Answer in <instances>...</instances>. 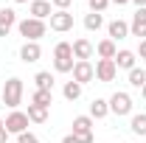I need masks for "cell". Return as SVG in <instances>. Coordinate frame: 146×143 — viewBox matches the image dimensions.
<instances>
[{"label":"cell","mask_w":146,"mask_h":143,"mask_svg":"<svg viewBox=\"0 0 146 143\" xmlns=\"http://www.w3.org/2000/svg\"><path fill=\"white\" fill-rule=\"evenodd\" d=\"M17 31H20V36H25V42H39L42 36L48 34V23H45V20L25 17V20L17 23Z\"/></svg>","instance_id":"1"},{"label":"cell","mask_w":146,"mask_h":143,"mask_svg":"<svg viewBox=\"0 0 146 143\" xmlns=\"http://www.w3.org/2000/svg\"><path fill=\"white\" fill-rule=\"evenodd\" d=\"M76 59H73V45L70 42H56L54 48V70L56 73H70Z\"/></svg>","instance_id":"2"},{"label":"cell","mask_w":146,"mask_h":143,"mask_svg":"<svg viewBox=\"0 0 146 143\" xmlns=\"http://www.w3.org/2000/svg\"><path fill=\"white\" fill-rule=\"evenodd\" d=\"M20 101H23V79L11 76V79H6V84H3V104L9 109H17Z\"/></svg>","instance_id":"3"},{"label":"cell","mask_w":146,"mask_h":143,"mask_svg":"<svg viewBox=\"0 0 146 143\" xmlns=\"http://www.w3.org/2000/svg\"><path fill=\"white\" fill-rule=\"evenodd\" d=\"M73 135L82 143H96V135H93V118L90 115H76L73 118Z\"/></svg>","instance_id":"4"},{"label":"cell","mask_w":146,"mask_h":143,"mask_svg":"<svg viewBox=\"0 0 146 143\" xmlns=\"http://www.w3.org/2000/svg\"><path fill=\"white\" fill-rule=\"evenodd\" d=\"M110 112H112V115H118V118L129 115V112H132V95L124 93V90L112 93V95H110Z\"/></svg>","instance_id":"5"},{"label":"cell","mask_w":146,"mask_h":143,"mask_svg":"<svg viewBox=\"0 0 146 143\" xmlns=\"http://www.w3.org/2000/svg\"><path fill=\"white\" fill-rule=\"evenodd\" d=\"M3 126H6L9 135H23V132H28V115L20 112V109H11L9 118L3 121Z\"/></svg>","instance_id":"6"},{"label":"cell","mask_w":146,"mask_h":143,"mask_svg":"<svg viewBox=\"0 0 146 143\" xmlns=\"http://www.w3.org/2000/svg\"><path fill=\"white\" fill-rule=\"evenodd\" d=\"M70 73H73V81H79L82 87H84L87 81H93V79H96V68H93L90 62H76Z\"/></svg>","instance_id":"7"},{"label":"cell","mask_w":146,"mask_h":143,"mask_svg":"<svg viewBox=\"0 0 146 143\" xmlns=\"http://www.w3.org/2000/svg\"><path fill=\"white\" fill-rule=\"evenodd\" d=\"M115 73H118V68H115V59H98L96 62V79L98 81H112L115 79Z\"/></svg>","instance_id":"8"},{"label":"cell","mask_w":146,"mask_h":143,"mask_svg":"<svg viewBox=\"0 0 146 143\" xmlns=\"http://www.w3.org/2000/svg\"><path fill=\"white\" fill-rule=\"evenodd\" d=\"M70 28H73V14L70 11H54V14H51V31L65 34V31H70Z\"/></svg>","instance_id":"9"},{"label":"cell","mask_w":146,"mask_h":143,"mask_svg":"<svg viewBox=\"0 0 146 143\" xmlns=\"http://www.w3.org/2000/svg\"><path fill=\"white\" fill-rule=\"evenodd\" d=\"M73 45V59L76 62H90V56H93V42L90 39H76V42H70Z\"/></svg>","instance_id":"10"},{"label":"cell","mask_w":146,"mask_h":143,"mask_svg":"<svg viewBox=\"0 0 146 143\" xmlns=\"http://www.w3.org/2000/svg\"><path fill=\"white\" fill-rule=\"evenodd\" d=\"M39 56H42L39 42H23V48H20V59H23L25 65H34V62H39Z\"/></svg>","instance_id":"11"},{"label":"cell","mask_w":146,"mask_h":143,"mask_svg":"<svg viewBox=\"0 0 146 143\" xmlns=\"http://www.w3.org/2000/svg\"><path fill=\"white\" fill-rule=\"evenodd\" d=\"M17 25V11L14 9H0V36H9Z\"/></svg>","instance_id":"12"},{"label":"cell","mask_w":146,"mask_h":143,"mask_svg":"<svg viewBox=\"0 0 146 143\" xmlns=\"http://www.w3.org/2000/svg\"><path fill=\"white\" fill-rule=\"evenodd\" d=\"M129 34H132V36H143V39H146V9H138V11L132 14Z\"/></svg>","instance_id":"13"},{"label":"cell","mask_w":146,"mask_h":143,"mask_svg":"<svg viewBox=\"0 0 146 143\" xmlns=\"http://www.w3.org/2000/svg\"><path fill=\"white\" fill-rule=\"evenodd\" d=\"M107 34L112 42H118V39H127L129 36V23H124V20H112L107 25Z\"/></svg>","instance_id":"14"},{"label":"cell","mask_w":146,"mask_h":143,"mask_svg":"<svg viewBox=\"0 0 146 143\" xmlns=\"http://www.w3.org/2000/svg\"><path fill=\"white\" fill-rule=\"evenodd\" d=\"M28 9H31V17H34V20H51V14H54L48 0H31Z\"/></svg>","instance_id":"15"},{"label":"cell","mask_w":146,"mask_h":143,"mask_svg":"<svg viewBox=\"0 0 146 143\" xmlns=\"http://www.w3.org/2000/svg\"><path fill=\"white\" fill-rule=\"evenodd\" d=\"M107 115H110V101H107V98H93L90 118H93V121H101V118H107Z\"/></svg>","instance_id":"16"},{"label":"cell","mask_w":146,"mask_h":143,"mask_svg":"<svg viewBox=\"0 0 146 143\" xmlns=\"http://www.w3.org/2000/svg\"><path fill=\"white\" fill-rule=\"evenodd\" d=\"M115 68H121V70L138 68V65H135V54H132V51H118V54H115Z\"/></svg>","instance_id":"17"},{"label":"cell","mask_w":146,"mask_h":143,"mask_svg":"<svg viewBox=\"0 0 146 143\" xmlns=\"http://www.w3.org/2000/svg\"><path fill=\"white\" fill-rule=\"evenodd\" d=\"M28 121L31 124H45L48 121V107H39V104H28Z\"/></svg>","instance_id":"18"},{"label":"cell","mask_w":146,"mask_h":143,"mask_svg":"<svg viewBox=\"0 0 146 143\" xmlns=\"http://www.w3.org/2000/svg\"><path fill=\"white\" fill-rule=\"evenodd\" d=\"M34 81H36V90H51V93H54V76H51V70H39L34 76Z\"/></svg>","instance_id":"19"},{"label":"cell","mask_w":146,"mask_h":143,"mask_svg":"<svg viewBox=\"0 0 146 143\" xmlns=\"http://www.w3.org/2000/svg\"><path fill=\"white\" fill-rule=\"evenodd\" d=\"M96 51H98V56H101V59H115V54H118V48H115V42H112L110 36L98 42V48H96Z\"/></svg>","instance_id":"20"},{"label":"cell","mask_w":146,"mask_h":143,"mask_svg":"<svg viewBox=\"0 0 146 143\" xmlns=\"http://www.w3.org/2000/svg\"><path fill=\"white\" fill-rule=\"evenodd\" d=\"M31 104H39V107H48V109H51V104H54V93H51V90H34Z\"/></svg>","instance_id":"21"},{"label":"cell","mask_w":146,"mask_h":143,"mask_svg":"<svg viewBox=\"0 0 146 143\" xmlns=\"http://www.w3.org/2000/svg\"><path fill=\"white\" fill-rule=\"evenodd\" d=\"M62 95H65L68 101H76V98H82V84H79V81H65V87H62Z\"/></svg>","instance_id":"22"},{"label":"cell","mask_w":146,"mask_h":143,"mask_svg":"<svg viewBox=\"0 0 146 143\" xmlns=\"http://www.w3.org/2000/svg\"><path fill=\"white\" fill-rule=\"evenodd\" d=\"M129 84L138 87V90L146 84V70H143V68H132V70H129Z\"/></svg>","instance_id":"23"},{"label":"cell","mask_w":146,"mask_h":143,"mask_svg":"<svg viewBox=\"0 0 146 143\" xmlns=\"http://www.w3.org/2000/svg\"><path fill=\"white\" fill-rule=\"evenodd\" d=\"M101 25H104V17H101V14H96V11L84 14V28H87V31H98Z\"/></svg>","instance_id":"24"},{"label":"cell","mask_w":146,"mask_h":143,"mask_svg":"<svg viewBox=\"0 0 146 143\" xmlns=\"http://www.w3.org/2000/svg\"><path fill=\"white\" fill-rule=\"evenodd\" d=\"M129 129H132L135 135H146V112H141V115H132Z\"/></svg>","instance_id":"25"},{"label":"cell","mask_w":146,"mask_h":143,"mask_svg":"<svg viewBox=\"0 0 146 143\" xmlns=\"http://www.w3.org/2000/svg\"><path fill=\"white\" fill-rule=\"evenodd\" d=\"M87 6H90V11L101 14V11H104V9L110 6V0H87Z\"/></svg>","instance_id":"26"},{"label":"cell","mask_w":146,"mask_h":143,"mask_svg":"<svg viewBox=\"0 0 146 143\" xmlns=\"http://www.w3.org/2000/svg\"><path fill=\"white\" fill-rule=\"evenodd\" d=\"M17 143H39V140L34 132H23V135H17Z\"/></svg>","instance_id":"27"},{"label":"cell","mask_w":146,"mask_h":143,"mask_svg":"<svg viewBox=\"0 0 146 143\" xmlns=\"http://www.w3.org/2000/svg\"><path fill=\"white\" fill-rule=\"evenodd\" d=\"M51 3H54V6H56V11H68V9H70V3H73V0H51Z\"/></svg>","instance_id":"28"},{"label":"cell","mask_w":146,"mask_h":143,"mask_svg":"<svg viewBox=\"0 0 146 143\" xmlns=\"http://www.w3.org/2000/svg\"><path fill=\"white\" fill-rule=\"evenodd\" d=\"M9 140V132H6V126H3V118H0V143Z\"/></svg>","instance_id":"29"},{"label":"cell","mask_w":146,"mask_h":143,"mask_svg":"<svg viewBox=\"0 0 146 143\" xmlns=\"http://www.w3.org/2000/svg\"><path fill=\"white\" fill-rule=\"evenodd\" d=\"M62 143H82V140H79V138L70 132V135H65V138H62Z\"/></svg>","instance_id":"30"},{"label":"cell","mask_w":146,"mask_h":143,"mask_svg":"<svg viewBox=\"0 0 146 143\" xmlns=\"http://www.w3.org/2000/svg\"><path fill=\"white\" fill-rule=\"evenodd\" d=\"M138 56H141V59H146V39H141V48H138Z\"/></svg>","instance_id":"31"},{"label":"cell","mask_w":146,"mask_h":143,"mask_svg":"<svg viewBox=\"0 0 146 143\" xmlns=\"http://www.w3.org/2000/svg\"><path fill=\"white\" fill-rule=\"evenodd\" d=\"M129 3H135L138 9H146V0H129Z\"/></svg>","instance_id":"32"},{"label":"cell","mask_w":146,"mask_h":143,"mask_svg":"<svg viewBox=\"0 0 146 143\" xmlns=\"http://www.w3.org/2000/svg\"><path fill=\"white\" fill-rule=\"evenodd\" d=\"M110 3H115V6H127L129 0H110Z\"/></svg>","instance_id":"33"},{"label":"cell","mask_w":146,"mask_h":143,"mask_svg":"<svg viewBox=\"0 0 146 143\" xmlns=\"http://www.w3.org/2000/svg\"><path fill=\"white\" fill-rule=\"evenodd\" d=\"M141 95H143V101H146V84H143V87H141Z\"/></svg>","instance_id":"34"},{"label":"cell","mask_w":146,"mask_h":143,"mask_svg":"<svg viewBox=\"0 0 146 143\" xmlns=\"http://www.w3.org/2000/svg\"><path fill=\"white\" fill-rule=\"evenodd\" d=\"M14 3H28V0H14Z\"/></svg>","instance_id":"35"},{"label":"cell","mask_w":146,"mask_h":143,"mask_svg":"<svg viewBox=\"0 0 146 143\" xmlns=\"http://www.w3.org/2000/svg\"><path fill=\"white\" fill-rule=\"evenodd\" d=\"M48 3H51V0H48Z\"/></svg>","instance_id":"36"}]
</instances>
